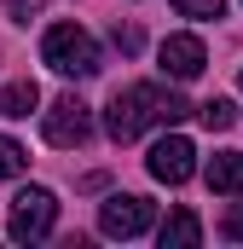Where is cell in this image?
<instances>
[{"instance_id": "11", "label": "cell", "mask_w": 243, "mask_h": 249, "mask_svg": "<svg viewBox=\"0 0 243 249\" xmlns=\"http://www.w3.org/2000/svg\"><path fill=\"white\" fill-rule=\"evenodd\" d=\"M197 116H203L208 127H220V133H226V127L238 122V105H232V99H208V105H203Z\"/></svg>"}, {"instance_id": "15", "label": "cell", "mask_w": 243, "mask_h": 249, "mask_svg": "<svg viewBox=\"0 0 243 249\" xmlns=\"http://www.w3.org/2000/svg\"><path fill=\"white\" fill-rule=\"evenodd\" d=\"M220 232H226V238H238V244H243V203L232 209V214H226V226H220Z\"/></svg>"}, {"instance_id": "12", "label": "cell", "mask_w": 243, "mask_h": 249, "mask_svg": "<svg viewBox=\"0 0 243 249\" xmlns=\"http://www.w3.org/2000/svg\"><path fill=\"white\" fill-rule=\"evenodd\" d=\"M23 162H29V157H23V145L0 133V180H12V174H23Z\"/></svg>"}, {"instance_id": "6", "label": "cell", "mask_w": 243, "mask_h": 249, "mask_svg": "<svg viewBox=\"0 0 243 249\" xmlns=\"http://www.w3.org/2000/svg\"><path fill=\"white\" fill-rule=\"evenodd\" d=\"M151 197H133V191H116L110 203H99V232L104 238H139L151 226Z\"/></svg>"}, {"instance_id": "3", "label": "cell", "mask_w": 243, "mask_h": 249, "mask_svg": "<svg viewBox=\"0 0 243 249\" xmlns=\"http://www.w3.org/2000/svg\"><path fill=\"white\" fill-rule=\"evenodd\" d=\"M52 220H58V197L41 186L17 191L12 197V238L17 244H41V238H52Z\"/></svg>"}, {"instance_id": "8", "label": "cell", "mask_w": 243, "mask_h": 249, "mask_svg": "<svg viewBox=\"0 0 243 249\" xmlns=\"http://www.w3.org/2000/svg\"><path fill=\"white\" fill-rule=\"evenodd\" d=\"M203 174H208V186H214V191H226V197H243V151H214Z\"/></svg>"}, {"instance_id": "9", "label": "cell", "mask_w": 243, "mask_h": 249, "mask_svg": "<svg viewBox=\"0 0 243 249\" xmlns=\"http://www.w3.org/2000/svg\"><path fill=\"white\" fill-rule=\"evenodd\" d=\"M156 238H162V249H197V244H203V220H197L191 209H174V214L162 220Z\"/></svg>"}, {"instance_id": "1", "label": "cell", "mask_w": 243, "mask_h": 249, "mask_svg": "<svg viewBox=\"0 0 243 249\" xmlns=\"http://www.w3.org/2000/svg\"><path fill=\"white\" fill-rule=\"evenodd\" d=\"M191 116V105H185L180 93H168V87H156V81H133V87H122L116 99H110V110H104V133L127 145V139H139L151 122H185Z\"/></svg>"}, {"instance_id": "2", "label": "cell", "mask_w": 243, "mask_h": 249, "mask_svg": "<svg viewBox=\"0 0 243 249\" xmlns=\"http://www.w3.org/2000/svg\"><path fill=\"white\" fill-rule=\"evenodd\" d=\"M41 58L52 64L58 75H69V81H87V75H99V70H104L99 41H93L81 23H52V29L41 35Z\"/></svg>"}, {"instance_id": "5", "label": "cell", "mask_w": 243, "mask_h": 249, "mask_svg": "<svg viewBox=\"0 0 243 249\" xmlns=\"http://www.w3.org/2000/svg\"><path fill=\"white\" fill-rule=\"evenodd\" d=\"M145 168H151V180H162V186H185V180L197 174V145H191L185 133H168V139L151 145Z\"/></svg>"}, {"instance_id": "14", "label": "cell", "mask_w": 243, "mask_h": 249, "mask_svg": "<svg viewBox=\"0 0 243 249\" xmlns=\"http://www.w3.org/2000/svg\"><path fill=\"white\" fill-rule=\"evenodd\" d=\"M110 41H116L122 53H139V29H133V23H116V35H110Z\"/></svg>"}, {"instance_id": "4", "label": "cell", "mask_w": 243, "mask_h": 249, "mask_svg": "<svg viewBox=\"0 0 243 249\" xmlns=\"http://www.w3.org/2000/svg\"><path fill=\"white\" fill-rule=\"evenodd\" d=\"M41 133H47V145H87V133H93V110L75 99V93H64V99H52V110L41 116Z\"/></svg>"}, {"instance_id": "13", "label": "cell", "mask_w": 243, "mask_h": 249, "mask_svg": "<svg viewBox=\"0 0 243 249\" xmlns=\"http://www.w3.org/2000/svg\"><path fill=\"white\" fill-rule=\"evenodd\" d=\"M185 18H226V0H174Z\"/></svg>"}, {"instance_id": "7", "label": "cell", "mask_w": 243, "mask_h": 249, "mask_svg": "<svg viewBox=\"0 0 243 249\" xmlns=\"http://www.w3.org/2000/svg\"><path fill=\"white\" fill-rule=\"evenodd\" d=\"M156 64H162V75H174V81H197L203 64H208V53H203L197 35H168V41L156 47Z\"/></svg>"}, {"instance_id": "16", "label": "cell", "mask_w": 243, "mask_h": 249, "mask_svg": "<svg viewBox=\"0 0 243 249\" xmlns=\"http://www.w3.org/2000/svg\"><path fill=\"white\" fill-rule=\"evenodd\" d=\"M29 12H41V0H12V18H23V23H29Z\"/></svg>"}, {"instance_id": "10", "label": "cell", "mask_w": 243, "mask_h": 249, "mask_svg": "<svg viewBox=\"0 0 243 249\" xmlns=\"http://www.w3.org/2000/svg\"><path fill=\"white\" fill-rule=\"evenodd\" d=\"M35 105H41V87H35V81H12V87H0V116L23 122Z\"/></svg>"}]
</instances>
